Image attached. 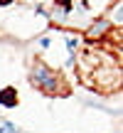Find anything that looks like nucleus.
Masks as SVG:
<instances>
[{
    "label": "nucleus",
    "instance_id": "1",
    "mask_svg": "<svg viewBox=\"0 0 123 133\" xmlns=\"http://www.w3.org/2000/svg\"><path fill=\"white\" fill-rule=\"evenodd\" d=\"M30 84L35 89H42L44 94H59L64 89L62 84V74L54 71L52 66H47L44 62H35L32 69H30Z\"/></svg>",
    "mask_w": 123,
    "mask_h": 133
},
{
    "label": "nucleus",
    "instance_id": "2",
    "mask_svg": "<svg viewBox=\"0 0 123 133\" xmlns=\"http://www.w3.org/2000/svg\"><path fill=\"white\" fill-rule=\"evenodd\" d=\"M111 30H113V27H111L108 20H96V22H91V27H89V32H86V37H89V39H101V37H106Z\"/></svg>",
    "mask_w": 123,
    "mask_h": 133
},
{
    "label": "nucleus",
    "instance_id": "3",
    "mask_svg": "<svg viewBox=\"0 0 123 133\" xmlns=\"http://www.w3.org/2000/svg\"><path fill=\"white\" fill-rule=\"evenodd\" d=\"M17 104V89L8 86V89H0V106L3 109H12Z\"/></svg>",
    "mask_w": 123,
    "mask_h": 133
},
{
    "label": "nucleus",
    "instance_id": "4",
    "mask_svg": "<svg viewBox=\"0 0 123 133\" xmlns=\"http://www.w3.org/2000/svg\"><path fill=\"white\" fill-rule=\"evenodd\" d=\"M121 8H123L121 3L111 8V10H113V20H111V27H113V25H118V27H121V20H123V12H121Z\"/></svg>",
    "mask_w": 123,
    "mask_h": 133
},
{
    "label": "nucleus",
    "instance_id": "5",
    "mask_svg": "<svg viewBox=\"0 0 123 133\" xmlns=\"http://www.w3.org/2000/svg\"><path fill=\"white\" fill-rule=\"evenodd\" d=\"M0 133H22L15 123H10V121H0Z\"/></svg>",
    "mask_w": 123,
    "mask_h": 133
}]
</instances>
